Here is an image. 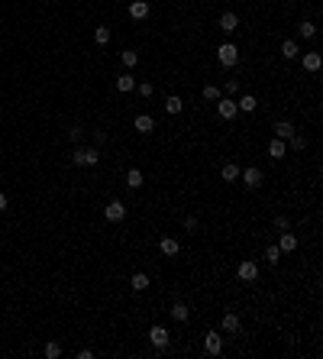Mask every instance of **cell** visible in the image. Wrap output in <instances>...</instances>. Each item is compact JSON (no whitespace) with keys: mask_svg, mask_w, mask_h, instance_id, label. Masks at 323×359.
<instances>
[{"mask_svg":"<svg viewBox=\"0 0 323 359\" xmlns=\"http://www.w3.org/2000/svg\"><path fill=\"white\" fill-rule=\"evenodd\" d=\"M71 162L75 165H84V168H91V165H97L100 162V152H97V146H78V149H71Z\"/></svg>","mask_w":323,"mask_h":359,"instance_id":"cell-1","label":"cell"},{"mask_svg":"<svg viewBox=\"0 0 323 359\" xmlns=\"http://www.w3.org/2000/svg\"><path fill=\"white\" fill-rule=\"evenodd\" d=\"M216 58H220V65H223V68H236L239 49L233 46V42H223V46H216Z\"/></svg>","mask_w":323,"mask_h":359,"instance_id":"cell-2","label":"cell"},{"mask_svg":"<svg viewBox=\"0 0 323 359\" xmlns=\"http://www.w3.org/2000/svg\"><path fill=\"white\" fill-rule=\"evenodd\" d=\"M216 113H220L223 120H236L239 107H236V101H233L230 94H226V97H216Z\"/></svg>","mask_w":323,"mask_h":359,"instance_id":"cell-3","label":"cell"},{"mask_svg":"<svg viewBox=\"0 0 323 359\" xmlns=\"http://www.w3.org/2000/svg\"><path fill=\"white\" fill-rule=\"evenodd\" d=\"M204 350H207L210 356H220V353H223V336L216 333V330L204 333Z\"/></svg>","mask_w":323,"mask_h":359,"instance_id":"cell-4","label":"cell"},{"mask_svg":"<svg viewBox=\"0 0 323 359\" xmlns=\"http://www.w3.org/2000/svg\"><path fill=\"white\" fill-rule=\"evenodd\" d=\"M149 340H152V346L162 353L165 346H168L171 336H168V330H165V327H159V324H155V327H149Z\"/></svg>","mask_w":323,"mask_h":359,"instance_id":"cell-5","label":"cell"},{"mask_svg":"<svg viewBox=\"0 0 323 359\" xmlns=\"http://www.w3.org/2000/svg\"><path fill=\"white\" fill-rule=\"evenodd\" d=\"M236 272H239L242 281H259V266H255V259H242Z\"/></svg>","mask_w":323,"mask_h":359,"instance_id":"cell-6","label":"cell"},{"mask_svg":"<svg viewBox=\"0 0 323 359\" xmlns=\"http://www.w3.org/2000/svg\"><path fill=\"white\" fill-rule=\"evenodd\" d=\"M239 178H242V185L246 188H262V168H255V165H249L246 172H239Z\"/></svg>","mask_w":323,"mask_h":359,"instance_id":"cell-7","label":"cell"},{"mask_svg":"<svg viewBox=\"0 0 323 359\" xmlns=\"http://www.w3.org/2000/svg\"><path fill=\"white\" fill-rule=\"evenodd\" d=\"M104 217H107L110 223H120V220L126 217V207H123V201H110L107 207H104Z\"/></svg>","mask_w":323,"mask_h":359,"instance_id":"cell-8","label":"cell"},{"mask_svg":"<svg viewBox=\"0 0 323 359\" xmlns=\"http://www.w3.org/2000/svg\"><path fill=\"white\" fill-rule=\"evenodd\" d=\"M278 249L281 252H294L297 249V236L288 233V230H281V233H278Z\"/></svg>","mask_w":323,"mask_h":359,"instance_id":"cell-9","label":"cell"},{"mask_svg":"<svg viewBox=\"0 0 323 359\" xmlns=\"http://www.w3.org/2000/svg\"><path fill=\"white\" fill-rule=\"evenodd\" d=\"M220 29H223L226 36H230V32H236V29H239V16L233 13V10H226V13L220 16Z\"/></svg>","mask_w":323,"mask_h":359,"instance_id":"cell-10","label":"cell"},{"mask_svg":"<svg viewBox=\"0 0 323 359\" xmlns=\"http://www.w3.org/2000/svg\"><path fill=\"white\" fill-rule=\"evenodd\" d=\"M220 327L226 330V333H239V327H242V324H239V314H233V311H226L223 317H220Z\"/></svg>","mask_w":323,"mask_h":359,"instance_id":"cell-11","label":"cell"},{"mask_svg":"<svg viewBox=\"0 0 323 359\" xmlns=\"http://www.w3.org/2000/svg\"><path fill=\"white\" fill-rule=\"evenodd\" d=\"M159 249H162V256H178V252H181V243H178L175 236H165V240L159 243Z\"/></svg>","mask_w":323,"mask_h":359,"instance_id":"cell-12","label":"cell"},{"mask_svg":"<svg viewBox=\"0 0 323 359\" xmlns=\"http://www.w3.org/2000/svg\"><path fill=\"white\" fill-rule=\"evenodd\" d=\"M130 16L133 20H146L149 16V0H133L130 3Z\"/></svg>","mask_w":323,"mask_h":359,"instance_id":"cell-13","label":"cell"},{"mask_svg":"<svg viewBox=\"0 0 323 359\" xmlns=\"http://www.w3.org/2000/svg\"><path fill=\"white\" fill-rule=\"evenodd\" d=\"M133 126H136L139 133H152V130H155V120L149 117V113H139V117L133 120Z\"/></svg>","mask_w":323,"mask_h":359,"instance_id":"cell-14","label":"cell"},{"mask_svg":"<svg viewBox=\"0 0 323 359\" xmlns=\"http://www.w3.org/2000/svg\"><path fill=\"white\" fill-rule=\"evenodd\" d=\"M285 152H288L285 139H278V136H275V139L269 142V156H271V159H275V162H278V159H285Z\"/></svg>","mask_w":323,"mask_h":359,"instance_id":"cell-15","label":"cell"},{"mask_svg":"<svg viewBox=\"0 0 323 359\" xmlns=\"http://www.w3.org/2000/svg\"><path fill=\"white\" fill-rule=\"evenodd\" d=\"M320 65H323L320 52H304V71H320Z\"/></svg>","mask_w":323,"mask_h":359,"instance_id":"cell-16","label":"cell"},{"mask_svg":"<svg viewBox=\"0 0 323 359\" xmlns=\"http://www.w3.org/2000/svg\"><path fill=\"white\" fill-rule=\"evenodd\" d=\"M116 91H120V94L136 91V78H133V75H120V78H116Z\"/></svg>","mask_w":323,"mask_h":359,"instance_id":"cell-17","label":"cell"},{"mask_svg":"<svg viewBox=\"0 0 323 359\" xmlns=\"http://www.w3.org/2000/svg\"><path fill=\"white\" fill-rule=\"evenodd\" d=\"M142 185H146L142 172H139V168H130V172H126V188H133V191H136V188H142Z\"/></svg>","mask_w":323,"mask_h":359,"instance_id":"cell-18","label":"cell"},{"mask_svg":"<svg viewBox=\"0 0 323 359\" xmlns=\"http://www.w3.org/2000/svg\"><path fill=\"white\" fill-rule=\"evenodd\" d=\"M165 110L175 117V113H181V110H185V101H181L178 94H171V97H165Z\"/></svg>","mask_w":323,"mask_h":359,"instance_id":"cell-19","label":"cell"},{"mask_svg":"<svg viewBox=\"0 0 323 359\" xmlns=\"http://www.w3.org/2000/svg\"><path fill=\"white\" fill-rule=\"evenodd\" d=\"M275 136H278V139H291V136H294V126L288 123V120H278V123H275Z\"/></svg>","mask_w":323,"mask_h":359,"instance_id":"cell-20","label":"cell"},{"mask_svg":"<svg viewBox=\"0 0 323 359\" xmlns=\"http://www.w3.org/2000/svg\"><path fill=\"white\" fill-rule=\"evenodd\" d=\"M130 288H133V291H146V288H149V275H146V272H136V275L130 278Z\"/></svg>","mask_w":323,"mask_h":359,"instance_id":"cell-21","label":"cell"},{"mask_svg":"<svg viewBox=\"0 0 323 359\" xmlns=\"http://www.w3.org/2000/svg\"><path fill=\"white\" fill-rule=\"evenodd\" d=\"M281 55H285V58H297V55H300V46H297L294 39H285V42H281Z\"/></svg>","mask_w":323,"mask_h":359,"instance_id":"cell-22","label":"cell"},{"mask_svg":"<svg viewBox=\"0 0 323 359\" xmlns=\"http://www.w3.org/2000/svg\"><path fill=\"white\" fill-rule=\"evenodd\" d=\"M236 107H239V110H246V113H252V110L259 107V101H255L252 94H242V97L236 101Z\"/></svg>","mask_w":323,"mask_h":359,"instance_id":"cell-23","label":"cell"},{"mask_svg":"<svg viewBox=\"0 0 323 359\" xmlns=\"http://www.w3.org/2000/svg\"><path fill=\"white\" fill-rule=\"evenodd\" d=\"M171 317H175V320H188V317H191V307L178 301V304H171Z\"/></svg>","mask_w":323,"mask_h":359,"instance_id":"cell-24","label":"cell"},{"mask_svg":"<svg viewBox=\"0 0 323 359\" xmlns=\"http://www.w3.org/2000/svg\"><path fill=\"white\" fill-rule=\"evenodd\" d=\"M220 175H223V181H236V178H239V165L226 162V165H223V172H220Z\"/></svg>","mask_w":323,"mask_h":359,"instance_id":"cell-25","label":"cell"},{"mask_svg":"<svg viewBox=\"0 0 323 359\" xmlns=\"http://www.w3.org/2000/svg\"><path fill=\"white\" fill-rule=\"evenodd\" d=\"M94 42H97V46H107L110 42V29L107 26H97V29H94Z\"/></svg>","mask_w":323,"mask_h":359,"instance_id":"cell-26","label":"cell"},{"mask_svg":"<svg viewBox=\"0 0 323 359\" xmlns=\"http://www.w3.org/2000/svg\"><path fill=\"white\" fill-rule=\"evenodd\" d=\"M297 32L304 36V39H314V36H317V26L307 20V23H300V26H297Z\"/></svg>","mask_w":323,"mask_h":359,"instance_id":"cell-27","label":"cell"},{"mask_svg":"<svg viewBox=\"0 0 323 359\" xmlns=\"http://www.w3.org/2000/svg\"><path fill=\"white\" fill-rule=\"evenodd\" d=\"M281 256H285V252L278 249V246H269V249H265V259H269L271 266H278V262H281Z\"/></svg>","mask_w":323,"mask_h":359,"instance_id":"cell-28","label":"cell"},{"mask_svg":"<svg viewBox=\"0 0 323 359\" xmlns=\"http://www.w3.org/2000/svg\"><path fill=\"white\" fill-rule=\"evenodd\" d=\"M216 97H223L216 84H207V87H204V101H216Z\"/></svg>","mask_w":323,"mask_h":359,"instance_id":"cell-29","label":"cell"},{"mask_svg":"<svg viewBox=\"0 0 323 359\" xmlns=\"http://www.w3.org/2000/svg\"><path fill=\"white\" fill-rule=\"evenodd\" d=\"M62 356V346L58 343H46V359H58Z\"/></svg>","mask_w":323,"mask_h":359,"instance_id":"cell-30","label":"cell"},{"mask_svg":"<svg viewBox=\"0 0 323 359\" xmlns=\"http://www.w3.org/2000/svg\"><path fill=\"white\" fill-rule=\"evenodd\" d=\"M123 65H126V68H136V65H139V55L136 52H123Z\"/></svg>","mask_w":323,"mask_h":359,"instance_id":"cell-31","label":"cell"},{"mask_svg":"<svg viewBox=\"0 0 323 359\" xmlns=\"http://www.w3.org/2000/svg\"><path fill=\"white\" fill-rule=\"evenodd\" d=\"M136 91L142 94V97H152V94H155V87L149 84V81H142V84H136Z\"/></svg>","mask_w":323,"mask_h":359,"instance_id":"cell-32","label":"cell"},{"mask_svg":"<svg viewBox=\"0 0 323 359\" xmlns=\"http://www.w3.org/2000/svg\"><path fill=\"white\" fill-rule=\"evenodd\" d=\"M304 146H307V139H304V136H297V133H294V136H291V149H304Z\"/></svg>","mask_w":323,"mask_h":359,"instance_id":"cell-33","label":"cell"},{"mask_svg":"<svg viewBox=\"0 0 323 359\" xmlns=\"http://www.w3.org/2000/svg\"><path fill=\"white\" fill-rule=\"evenodd\" d=\"M197 223H200L197 217H185V230H188V233H194V230H197Z\"/></svg>","mask_w":323,"mask_h":359,"instance_id":"cell-34","label":"cell"},{"mask_svg":"<svg viewBox=\"0 0 323 359\" xmlns=\"http://www.w3.org/2000/svg\"><path fill=\"white\" fill-rule=\"evenodd\" d=\"M288 226H291V223H288V217L278 214V217H275V230H288Z\"/></svg>","mask_w":323,"mask_h":359,"instance_id":"cell-35","label":"cell"},{"mask_svg":"<svg viewBox=\"0 0 323 359\" xmlns=\"http://www.w3.org/2000/svg\"><path fill=\"white\" fill-rule=\"evenodd\" d=\"M68 139H71V142L81 139V126H71V130H68Z\"/></svg>","mask_w":323,"mask_h":359,"instance_id":"cell-36","label":"cell"},{"mask_svg":"<svg viewBox=\"0 0 323 359\" xmlns=\"http://www.w3.org/2000/svg\"><path fill=\"white\" fill-rule=\"evenodd\" d=\"M226 94H239V81H226Z\"/></svg>","mask_w":323,"mask_h":359,"instance_id":"cell-37","label":"cell"},{"mask_svg":"<svg viewBox=\"0 0 323 359\" xmlns=\"http://www.w3.org/2000/svg\"><path fill=\"white\" fill-rule=\"evenodd\" d=\"M0 211H7V194L0 191Z\"/></svg>","mask_w":323,"mask_h":359,"instance_id":"cell-38","label":"cell"},{"mask_svg":"<svg viewBox=\"0 0 323 359\" xmlns=\"http://www.w3.org/2000/svg\"><path fill=\"white\" fill-rule=\"evenodd\" d=\"M46 3H52V0H46Z\"/></svg>","mask_w":323,"mask_h":359,"instance_id":"cell-39","label":"cell"}]
</instances>
